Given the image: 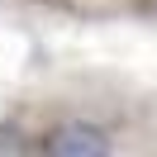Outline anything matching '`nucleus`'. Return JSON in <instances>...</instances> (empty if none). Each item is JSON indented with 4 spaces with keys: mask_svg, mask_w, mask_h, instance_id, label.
Listing matches in <instances>:
<instances>
[{
    "mask_svg": "<svg viewBox=\"0 0 157 157\" xmlns=\"http://www.w3.org/2000/svg\"><path fill=\"white\" fill-rule=\"evenodd\" d=\"M38 147H43V152H52V157H100V152H109V138H105V128L71 119V124L48 128Z\"/></svg>",
    "mask_w": 157,
    "mask_h": 157,
    "instance_id": "1",
    "label": "nucleus"
}]
</instances>
